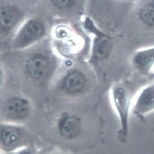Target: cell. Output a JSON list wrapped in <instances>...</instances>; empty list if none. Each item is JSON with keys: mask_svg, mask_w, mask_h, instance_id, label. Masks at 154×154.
<instances>
[{"mask_svg": "<svg viewBox=\"0 0 154 154\" xmlns=\"http://www.w3.org/2000/svg\"><path fill=\"white\" fill-rule=\"evenodd\" d=\"M12 154H37L36 152L32 149L29 146L24 147L20 149L14 153H10Z\"/></svg>", "mask_w": 154, "mask_h": 154, "instance_id": "5bb4252c", "label": "cell"}, {"mask_svg": "<svg viewBox=\"0 0 154 154\" xmlns=\"http://www.w3.org/2000/svg\"><path fill=\"white\" fill-rule=\"evenodd\" d=\"M51 154H62L61 153H58V152H55V153H51Z\"/></svg>", "mask_w": 154, "mask_h": 154, "instance_id": "9a60e30c", "label": "cell"}, {"mask_svg": "<svg viewBox=\"0 0 154 154\" xmlns=\"http://www.w3.org/2000/svg\"><path fill=\"white\" fill-rule=\"evenodd\" d=\"M44 33V28L40 22L30 20L23 26L17 37L16 45L18 46H25L40 39Z\"/></svg>", "mask_w": 154, "mask_h": 154, "instance_id": "8992f818", "label": "cell"}, {"mask_svg": "<svg viewBox=\"0 0 154 154\" xmlns=\"http://www.w3.org/2000/svg\"><path fill=\"white\" fill-rule=\"evenodd\" d=\"M111 103L119 122L117 137L121 143L126 142L128 137L129 119L132 109V98L123 85H113L110 91Z\"/></svg>", "mask_w": 154, "mask_h": 154, "instance_id": "6da1fadb", "label": "cell"}, {"mask_svg": "<svg viewBox=\"0 0 154 154\" xmlns=\"http://www.w3.org/2000/svg\"><path fill=\"white\" fill-rule=\"evenodd\" d=\"M151 73H153V75H154V68H153V70H152V72Z\"/></svg>", "mask_w": 154, "mask_h": 154, "instance_id": "2e32d148", "label": "cell"}, {"mask_svg": "<svg viewBox=\"0 0 154 154\" xmlns=\"http://www.w3.org/2000/svg\"><path fill=\"white\" fill-rule=\"evenodd\" d=\"M121 1H128L129 0H121Z\"/></svg>", "mask_w": 154, "mask_h": 154, "instance_id": "e0dca14e", "label": "cell"}, {"mask_svg": "<svg viewBox=\"0 0 154 154\" xmlns=\"http://www.w3.org/2000/svg\"><path fill=\"white\" fill-rule=\"evenodd\" d=\"M85 79L83 74L74 71L68 74L64 81L63 85L66 91L75 93L80 91L84 88Z\"/></svg>", "mask_w": 154, "mask_h": 154, "instance_id": "8fae6325", "label": "cell"}, {"mask_svg": "<svg viewBox=\"0 0 154 154\" xmlns=\"http://www.w3.org/2000/svg\"><path fill=\"white\" fill-rule=\"evenodd\" d=\"M29 112V102L23 99L15 98L6 103L2 116L5 121H17L25 119Z\"/></svg>", "mask_w": 154, "mask_h": 154, "instance_id": "5b68a950", "label": "cell"}, {"mask_svg": "<svg viewBox=\"0 0 154 154\" xmlns=\"http://www.w3.org/2000/svg\"><path fill=\"white\" fill-rule=\"evenodd\" d=\"M19 14L14 7L7 6L2 8L0 13L1 31H7L12 29L17 22Z\"/></svg>", "mask_w": 154, "mask_h": 154, "instance_id": "30bf717a", "label": "cell"}, {"mask_svg": "<svg viewBox=\"0 0 154 154\" xmlns=\"http://www.w3.org/2000/svg\"><path fill=\"white\" fill-rule=\"evenodd\" d=\"M154 112V82L141 88L132 99L131 113L143 118Z\"/></svg>", "mask_w": 154, "mask_h": 154, "instance_id": "3957f363", "label": "cell"}, {"mask_svg": "<svg viewBox=\"0 0 154 154\" xmlns=\"http://www.w3.org/2000/svg\"><path fill=\"white\" fill-rule=\"evenodd\" d=\"M138 17L144 25L154 27V0H147L141 5L138 10Z\"/></svg>", "mask_w": 154, "mask_h": 154, "instance_id": "7c38bea8", "label": "cell"}, {"mask_svg": "<svg viewBox=\"0 0 154 154\" xmlns=\"http://www.w3.org/2000/svg\"><path fill=\"white\" fill-rule=\"evenodd\" d=\"M30 136L19 126L9 123H1L0 130V149L3 154L14 153L29 146Z\"/></svg>", "mask_w": 154, "mask_h": 154, "instance_id": "7a4b0ae2", "label": "cell"}, {"mask_svg": "<svg viewBox=\"0 0 154 154\" xmlns=\"http://www.w3.org/2000/svg\"><path fill=\"white\" fill-rule=\"evenodd\" d=\"M96 36L94 48V56L98 60H102L109 56L112 48V43L110 37L103 32L96 35Z\"/></svg>", "mask_w": 154, "mask_h": 154, "instance_id": "9c48e42d", "label": "cell"}, {"mask_svg": "<svg viewBox=\"0 0 154 154\" xmlns=\"http://www.w3.org/2000/svg\"><path fill=\"white\" fill-rule=\"evenodd\" d=\"M131 63L133 68L142 75L151 73L154 67V46L135 51L131 58Z\"/></svg>", "mask_w": 154, "mask_h": 154, "instance_id": "277c9868", "label": "cell"}, {"mask_svg": "<svg viewBox=\"0 0 154 154\" xmlns=\"http://www.w3.org/2000/svg\"><path fill=\"white\" fill-rule=\"evenodd\" d=\"M72 0H51L52 4L59 8H63L69 6Z\"/></svg>", "mask_w": 154, "mask_h": 154, "instance_id": "4fadbf2b", "label": "cell"}, {"mask_svg": "<svg viewBox=\"0 0 154 154\" xmlns=\"http://www.w3.org/2000/svg\"><path fill=\"white\" fill-rule=\"evenodd\" d=\"M27 69L29 74L33 78L41 79L48 76L51 66L46 58L42 55H36L28 60Z\"/></svg>", "mask_w": 154, "mask_h": 154, "instance_id": "ba28073f", "label": "cell"}, {"mask_svg": "<svg viewBox=\"0 0 154 154\" xmlns=\"http://www.w3.org/2000/svg\"><path fill=\"white\" fill-rule=\"evenodd\" d=\"M81 131L80 119L74 116L63 117L58 124L57 132L60 137L67 140H72L78 137Z\"/></svg>", "mask_w": 154, "mask_h": 154, "instance_id": "52a82bcc", "label": "cell"}]
</instances>
